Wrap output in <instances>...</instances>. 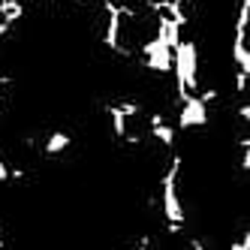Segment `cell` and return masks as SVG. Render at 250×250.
Wrapping results in <instances>:
<instances>
[{
	"instance_id": "30bf717a",
	"label": "cell",
	"mask_w": 250,
	"mask_h": 250,
	"mask_svg": "<svg viewBox=\"0 0 250 250\" xmlns=\"http://www.w3.org/2000/svg\"><path fill=\"white\" fill-rule=\"evenodd\" d=\"M229 250H250V232H241L238 241H232Z\"/></svg>"
},
{
	"instance_id": "ba28073f",
	"label": "cell",
	"mask_w": 250,
	"mask_h": 250,
	"mask_svg": "<svg viewBox=\"0 0 250 250\" xmlns=\"http://www.w3.org/2000/svg\"><path fill=\"white\" fill-rule=\"evenodd\" d=\"M21 15H24V3H21V0H3V3H0V21L12 24V21H19Z\"/></svg>"
},
{
	"instance_id": "5b68a950",
	"label": "cell",
	"mask_w": 250,
	"mask_h": 250,
	"mask_svg": "<svg viewBox=\"0 0 250 250\" xmlns=\"http://www.w3.org/2000/svg\"><path fill=\"white\" fill-rule=\"evenodd\" d=\"M105 115H109V121H112V136L118 139V142H139V136L136 133H130V118H124L121 112H118V105L115 103H109L105 105Z\"/></svg>"
},
{
	"instance_id": "52a82bcc",
	"label": "cell",
	"mask_w": 250,
	"mask_h": 250,
	"mask_svg": "<svg viewBox=\"0 0 250 250\" xmlns=\"http://www.w3.org/2000/svg\"><path fill=\"white\" fill-rule=\"evenodd\" d=\"M69 142H73V136H69L66 130H55V133H48V139L42 142V154L45 157H58L69 148Z\"/></svg>"
},
{
	"instance_id": "7c38bea8",
	"label": "cell",
	"mask_w": 250,
	"mask_h": 250,
	"mask_svg": "<svg viewBox=\"0 0 250 250\" xmlns=\"http://www.w3.org/2000/svg\"><path fill=\"white\" fill-rule=\"evenodd\" d=\"M238 118H241V124H247V121H250V105H247V103H241V109H238Z\"/></svg>"
},
{
	"instance_id": "277c9868",
	"label": "cell",
	"mask_w": 250,
	"mask_h": 250,
	"mask_svg": "<svg viewBox=\"0 0 250 250\" xmlns=\"http://www.w3.org/2000/svg\"><path fill=\"white\" fill-rule=\"evenodd\" d=\"M208 124V105L199 97H187L184 103H178V127L193 130V127H205Z\"/></svg>"
},
{
	"instance_id": "9a60e30c",
	"label": "cell",
	"mask_w": 250,
	"mask_h": 250,
	"mask_svg": "<svg viewBox=\"0 0 250 250\" xmlns=\"http://www.w3.org/2000/svg\"><path fill=\"white\" fill-rule=\"evenodd\" d=\"M9 30H12V24H6V21H0V40H3V37H6Z\"/></svg>"
},
{
	"instance_id": "ac0fdd59",
	"label": "cell",
	"mask_w": 250,
	"mask_h": 250,
	"mask_svg": "<svg viewBox=\"0 0 250 250\" xmlns=\"http://www.w3.org/2000/svg\"><path fill=\"white\" fill-rule=\"evenodd\" d=\"M0 250H6V247H0Z\"/></svg>"
},
{
	"instance_id": "3957f363",
	"label": "cell",
	"mask_w": 250,
	"mask_h": 250,
	"mask_svg": "<svg viewBox=\"0 0 250 250\" xmlns=\"http://www.w3.org/2000/svg\"><path fill=\"white\" fill-rule=\"evenodd\" d=\"M139 51H142V61H145V69H154L157 76L172 73V48L166 45V40L160 33H154L151 40L142 42Z\"/></svg>"
},
{
	"instance_id": "4fadbf2b",
	"label": "cell",
	"mask_w": 250,
	"mask_h": 250,
	"mask_svg": "<svg viewBox=\"0 0 250 250\" xmlns=\"http://www.w3.org/2000/svg\"><path fill=\"white\" fill-rule=\"evenodd\" d=\"M133 250H151V238H148V235H142V238H139V244H136Z\"/></svg>"
},
{
	"instance_id": "7a4b0ae2",
	"label": "cell",
	"mask_w": 250,
	"mask_h": 250,
	"mask_svg": "<svg viewBox=\"0 0 250 250\" xmlns=\"http://www.w3.org/2000/svg\"><path fill=\"white\" fill-rule=\"evenodd\" d=\"M178 175H181V154H172L169 169L160 175V190H163V217L166 223L184 226V205L178 196Z\"/></svg>"
},
{
	"instance_id": "8fae6325",
	"label": "cell",
	"mask_w": 250,
	"mask_h": 250,
	"mask_svg": "<svg viewBox=\"0 0 250 250\" xmlns=\"http://www.w3.org/2000/svg\"><path fill=\"white\" fill-rule=\"evenodd\" d=\"M9 181V166H6V160L0 157V184H6Z\"/></svg>"
},
{
	"instance_id": "2e32d148",
	"label": "cell",
	"mask_w": 250,
	"mask_h": 250,
	"mask_svg": "<svg viewBox=\"0 0 250 250\" xmlns=\"http://www.w3.org/2000/svg\"><path fill=\"white\" fill-rule=\"evenodd\" d=\"M9 84V76H0V87H6Z\"/></svg>"
},
{
	"instance_id": "5bb4252c",
	"label": "cell",
	"mask_w": 250,
	"mask_h": 250,
	"mask_svg": "<svg viewBox=\"0 0 250 250\" xmlns=\"http://www.w3.org/2000/svg\"><path fill=\"white\" fill-rule=\"evenodd\" d=\"M190 250H208L202 238H190Z\"/></svg>"
},
{
	"instance_id": "9c48e42d",
	"label": "cell",
	"mask_w": 250,
	"mask_h": 250,
	"mask_svg": "<svg viewBox=\"0 0 250 250\" xmlns=\"http://www.w3.org/2000/svg\"><path fill=\"white\" fill-rule=\"evenodd\" d=\"M118 105V112L124 115V118H136V115H142V105L136 103V100H124V103H115Z\"/></svg>"
},
{
	"instance_id": "6da1fadb",
	"label": "cell",
	"mask_w": 250,
	"mask_h": 250,
	"mask_svg": "<svg viewBox=\"0 0 250 250\" xmlns=\"http://www.w3.org/2000/svg\"><path fill=\"white\" fill-rule=\"evenodd\" d=\"M172 73H175L178 103L199 94V48H196V42L181 40L172 48Z\"/></svg>"
},
{
	"instance_id": "e0dca14e",
	"label": "cell",
	"mask_w": 250,
	"mask_h": 250,
	"mask_svg": "<svg viewBox=\"0 0 250 250\" xmlns=\"http://www.w3.org/2000/svg\"><path fill=\"white\" fill-rule=\"evenodd\" d=\"M82 3H94V0H82Z\"/></svg>"
},
{
	"instance_id": "8992f818",
	"label": "cell",
	"mask_w": 250,
	"mask_h": 250,
	"mask_svg": "<svg viewBox=\"0 0 250 250\" xmlns=\"http://www.w3.org/2000/svg\"><path fill=\"white\" fill-rule=\"evenodd\" d=\"M148 127H151V136H154L163 148H172V145H175V127H172V124H166V118L160 115V112H154V115L148 118Z\"/></svg>"
}]
</instances>
